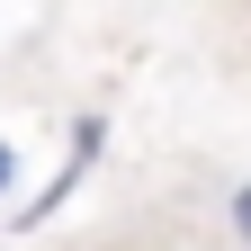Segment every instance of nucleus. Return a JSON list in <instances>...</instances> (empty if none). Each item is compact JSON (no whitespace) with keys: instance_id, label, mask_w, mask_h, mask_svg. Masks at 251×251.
I'll return each mask as SVG.
<instances>
[{"instance_id":"f257e3e1","label":"nucleus","mask_w":251,"mask_h":251,"mask_svg":"<svg viewBox=\"0 0 251 251\" xmlns=\"http://www.w3.org/2000/svg\"><path fill=\"white\" fill-rule=\"evenodd\" d=\"M99 152H108V117L90 108V117H72V152H63V162H81V171H90Z\"/></svg>"},{"instance_id":"f03ea898","label":"nucleus","mask_w":251,"mask_h":251,"mask_svg":"<svg viewBox=\"0 0 251 251\" xmlns=\"http://www.w3.org/2000/svg\"><path fill=\"white\" fill-rule=\"evenodd\" d=\"M225 225H233V242L251 251V179H233V188H225Z\"/></svg>"},{"instance_id":"7ed1b4c3","label":"nucleus","mask_w":251,"mask_h":251,"mask_svg":"<svg viewBox=\"0 0 251 251\" xmlns=\"http://www.w3.org/2000/svg\"><path fill=\"white\" fill-rule=\"evenodd\" d=\"M9 188H18V144L0 135V206H9Z\"/></svg>"}]
</instances>
